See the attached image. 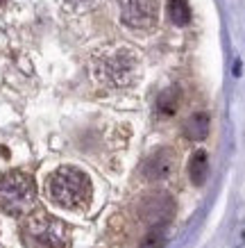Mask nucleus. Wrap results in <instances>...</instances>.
<instances>
[{
  "mask_svg": "<svg viewBox=\"0 0 245 248\" xmlns=\"http://www.w3.org/2000/svg\"><path fill=\"white\" fill-rule=\"evenodd\" d=\"M179 107V91L177 89H166L163 93H159L157 98V112L161 116H171L177 112Z\"/></svg>",
  "mask_w": 245,
  "mask_h": 248,
  "instance_id": "11",
  "label": "nucleus"
},
{
  "mask_svg": "<svg viewBox=\"0 0 245 248\" xmlns=\"http://www.w3.org/2000/svg\"><path fill=\"white\" fill-rule=\"evenodd\" d=\"M168 18L173 21V25L184 28L191 23V7L186 0H168Z\"/></svg>",
  "mask_w": 245,
  "mask_h": 248,
  "instance_id": "10",
  "label": "nucleus"
},
{
  "mask_svg": "<svg viewBox=\"0 0 245 248\" xmlns=\"http://www.w3.org/2000/svg\"><path fill=\"white\" fill-rule=\"evenodd\" d=\"M120 21L130 30H152L159 21L157 0H118Z\"/></svg>",
  "mask_w": 245,
  "mask_h": 248,
  "instance_id": "5",
  "label": "nucleus"
},
{
  "mask_svg": "<svg viewBox=\"0 0 245 248\" xmlns=\"http://www.w3.org/2000/svg\"><path fill=\"white\" fill-rule=\"evenodd\" d=\"M45 194L64 210H84L91 203L93 189L84 171L75 166H61L45 178Z\"/></svg>",
  "mask_w": 245,
  "mask_h": 248,
  "instance_id": "2",
  "label": "nucleus"
},
{
  "mask_svg": "<svg viewBox=\"0 0 245 248\" xmlns=\"http://www.w3.org/2000/svg\"><path fill=\"white\" fill-rule=\"evenodd\" d=\"M209 175V157L204 151H195L188 159V178L195 187H202Z\"/></svg>",
  "mask_w": 245,
  "mask_h": 248,
  "instance_id": "9",
  "label": "nucleus"
},
{
  "mask_svg": "<svg viewBox=\"0 0 245 248\" xmlns=\"http://www.w3.org/2000/svg\"><path fill=\"white\" fill-rule=\"evenodd\" d=\"M0 5H2V0H0Z\"/></svg>",
  "mask_w": 245,
  "mask_h": 248,
  "instance_id": "14",
  "label": "nucleus"
},
{
  "mask_svg": "<svg viewBox=\"0 0 245 248\" xmlns=\"http://www.w3.org/2000/svg\"><path fill=\"white\" fill-rule=\"evenodd\" d=\"M166 237H163V228H152L148 237L143 239V248H161Z\"/></svg>",
  "mask_w": 245,
  "mask_h": 248,
  "instance_id": "12",
  "label": "nucleus"
},
{
  "mask_svg": "<svg viewBox=\"0 0 245 248\" xmlns=\"http://www.w3.org/2000/svg\"><path fill=\"white\" fill-rule=\"evenodd\" d=\"M175 164H177V157L171 148H159L150 155L145 162H143L141 171H143V178L150 182H159V180H166L173 171H175Z\"/></svg>",
  "mask_w": 245,
  "mask_h": 248,
  "instance_id": "6",
  "label": "nucleus"
},
{
  "mask_svg": "<svg viewBox=\"0 0 245 248\" xmlns=\"http://www.w3.org/2000/svg\"><path fill=\"white\" fill-rule=\"evenodd\" d=\"M64 5H68V7L73 9H82V7H89V5H93L96 0H61Z\"/></svg>",
  "mask_w": 245,
  "mask_h": 248,
  "instance_id": "13",
  "label": "nucleus"
},
{
  "mask_svg": "<svg viewBox=\"0 0 245 248\" xmlns=\"http://www.w3.org/2000/svg\"><path fill=\"white\" fill-rule=\"evenodd\" d=\"M37 203V185L23 171H7L0 175V210L9 217H23Z\"/></svg>",
  "mask_w": 245,
  "mask_h": 248,
  "instance_id": "4",
  "label": "nucleus"
},
{
  "mask_svg": "<svg viewBox=\"0 0 245 248\" xmlns=\"http://www.w3.org/2000/svg\"><path fill=\"white\" fill-rule=\"evenodd\" d=\"M209 130H211V119H209L207 112H195L191 114L184 123V135L188 139H193V141H202V139H207Z\"/></svg>",
  "mask_w": 245,
  "mask_h": 248,
  "instance_id": "8",
  "label": "nucleus"
},
{
  "mask_svg": "<svg viewBox=\"0 0 245 248\" xmlns=\"http://www.w3.org/2000/svg\"><path fill=\"white\" fill-rule=\"evenodd\" d=\"M91 71H93V78L104 87L125 89L134 84L139 76V57L132 48H125V46L102 48L100 53L93 55Z\"/></svg>",
  "mask_w": 245,
  "mask_h": 248,
  "instance_id": "1",
  "label": "nucleus"
},
{
  "mask_svg": "<svg viewBox=\"0 0 245 248\" xmlns=\"http://www.w3.org/2000/svg\"><path fill=\"white\" fill-rule=\"evenodd\" d=\"M141 217L152 228H163V223H168L173 217V201L163 194L150 196L141 205Z\"/></svg>",
  "mask_w": 245,
  "mask_h": 248,
  "instance_id": "7",
  "label": "nucleus"
},
{
  "mask_svg": "<svg viewBox=\"0 0 245 248\" xmlns=\"http://www.w3.org/2000/svg\"><path fill=\"white\" fill-rule=\"evenodd\" d=\"M21 241L25 248H68L71 232L57 217L37 212L21 226Z\"/></svg>",
  "mask_w": 245,
  "mask_h": 248,
  "instance_id": "3",
  "label": "nucleus"
}]
</instances>
